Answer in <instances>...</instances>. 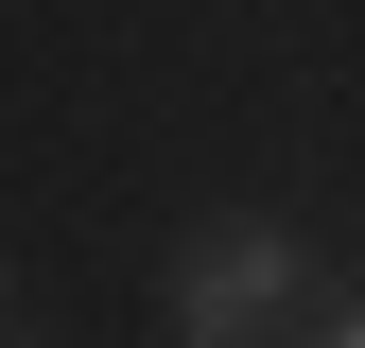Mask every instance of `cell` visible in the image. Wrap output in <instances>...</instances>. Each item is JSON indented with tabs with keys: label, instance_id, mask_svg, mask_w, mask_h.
Listing matches in <instances>:
<instances>
[{
	"label": "cell",
	"instance_id": "obj_1",
	"mask_svg": "<svg viewBox=\"0 0 365 348\" xmlns=\"http://www.w3.org/2000/svg\"><path fill=\"white\" fill-rule=\"evenodd\" d=\"M296 296H313V244L296 227H209L174 261V348H279Z\"/></svg>",
	"mask_w": 365,
	"mask_h": 348
},
{
	"label": "cell",
	"instance_id": "obj_2",
	"mask_svg": "<svg viewBox=\"0 0 365 348\" xmlns=\"http://www.w3.org/2000/svg\"><path fill=\"white\" fill-rule=\"evenodd\" d=\"M331 348H365V296H348V314H331Z\"/></svg>",
	"mask_w": 365,
	"mask_h": 348
}]
</instances>
